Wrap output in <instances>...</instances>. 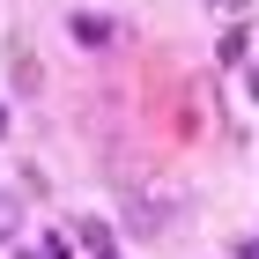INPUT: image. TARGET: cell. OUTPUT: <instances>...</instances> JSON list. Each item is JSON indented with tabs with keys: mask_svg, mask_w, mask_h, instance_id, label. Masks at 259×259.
Returning <instances> with one entry per match:
<instances>
[{
	"mask_svg": "<svg viewBox=\"0 0 259 259\" xmlns=\"http://www.w3.org/2000/svg\"><path fill=\"white\" fill-rule=\"evenodd\" d=\"M0 134H8V104H0Z\"/></svg>",
	"mask_w": 259,
	"mask_h": 259,
	"instance_id": "3957f363",
	"label": "cell"
},
{
	"mask_svg": "<svg viewBox=\"0 0 259 259\" xmlns=\"http://www.w3.org/2000/svg\"><path fill=\"white\" fill-rule=\"evenodd\" d=\"M67 30H74V45H89V52H104V45H119V37H126L111 15H89V8H81V15H67Z\"/></svg>",
	"mask_w": 259,
	"mask_h": 259,
	"instance_id": "6da1fadb",
	"label": "cell"
},
{
	"mask_svg": "<svg viewBox=\"0 0 259 259\" xmlns=\"http://www.w3.org/2000/svg\"><path fill=\"white\" fill-rule=\"evenodd\" d=\"M22 230V193H0V244Z\"/></svg>",
	"mask_w": 259,
	"mask_h": 259,
	"instance_id": "7a4b0ae2",
	"label": "cell"
}]
</instances>
